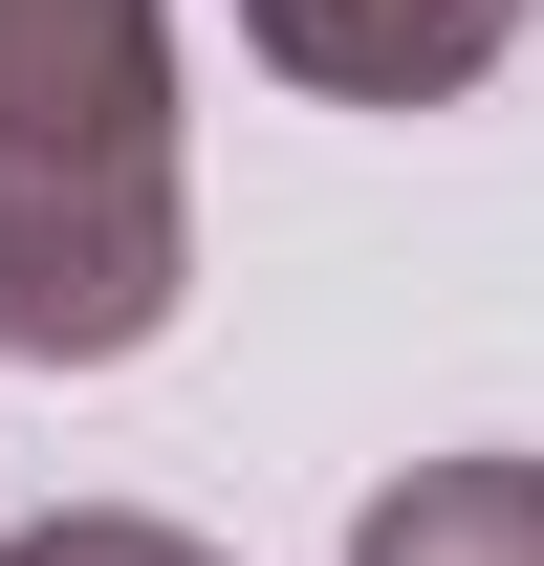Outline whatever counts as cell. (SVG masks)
<instances>
[{"label": "cell", "mask_w": 544, "mask_h": 566, "mask_svg": "<svg viewBox=\"0 0 544 566\" xmlns=\"http://www.w3.org/2000/svg\"><path fill=\"white\" fill-rule=\"evenodd\" d=\"M175 283H197V175L153 0H0V349L132 370Z\"/></svg>", "instance_id": "cell-1"}, {"label": "cell", "mask_w": 544, "mask_h": 566, "mask_svg": "<svg viewBox=\"0 0 544 566\" xmlns=\"http://www.w3.org/2000/svg\"><path fill=\"white\" fill-rule=\"evenodd\" d=\"M523 22L544 0H240V44L283 87H327V109H458Z\"/></svg>", "instance_id": "cell-2"}, {"label": "cell", "mask_w": 544, "mask_h": 566, "mask_svg": "<svg viewBox=\"0 0 544 566\" xmlns=\"http://www.w3.org/2000/svg\"><path fill=\"white\" fill-rule=\"evenodd\" d=\"M348 566H544V458H414L348 523Z\"/></svg>", "instance_id": "cell-3"}, {"label": "cell", "mask_w": 544, "mask_h": 566, "mask_svg": "<svg viewBox=\"0 0 544 566\" xmlns=\"http://www.w3.org/2000/svg\"><path fill=\"white\" fill-rule=\"evenodd\" d=\"M0 566H218L197 523H153V501H66V523H22Z\"/></svg>", "instance_id": "cell-4"}]
</instances>
